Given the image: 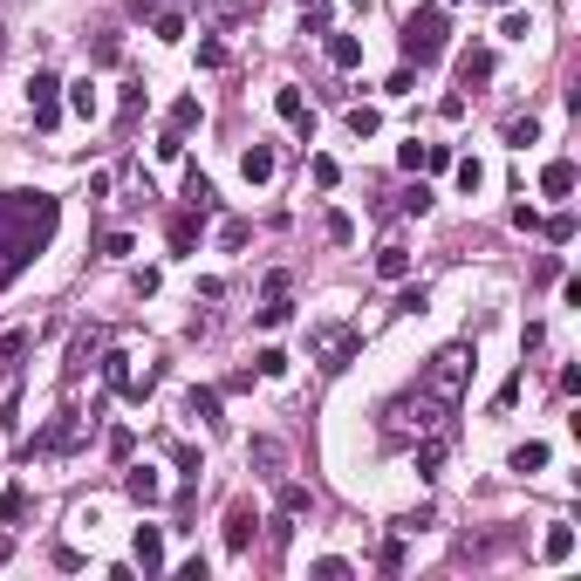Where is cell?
<instances>
[{
	"label": "cell",
	"instance_id": "cell-41",
	"mask_svg": "<svg viewBox=\"0 0 581 581\" xmlns=\"http://www.w3.org/2000/svg\"><path fill=\"white\" fill-rule=\"evenodd\" d=\"M520 390H527V369H513V376L500 383V411H513V404H520Z\"/></svg>",
	"mask_w": 581,
	"mask_h": 581
},
{
	"label": "cell",
	"instance_id": "cell-12",
	"mask_svg": "<svg viewBox=\"0 0 581 581\" xmlns=\"http://www.w3.org/2000/svg\"><path fill=\"white\" fill-rule=\"evenodd\" d=\"M540 561H548V567H567V561H575V527H567V520H554L548 534H540Z\"/></svg>",
	"mask_w": 581,
	"mask_h": 581
},
{
	"label": "cell",
	"instance_id": "cell-55",
	"mask_svg": "<svg viewBox=\"0 0 581 581\" xmlns=\"http://www.w3.org/2000/svg\"><path fill=\"white\" fill-rule=\"evenodd\" d=\"M438 7H459V0H438Z\"/></svg>",
	"mask_w": 581,
	"mask_h": 581
},
{
	"label": "cell",
	"instance_id": "cell-2",
	"mask_svg": "<svg viewBox=\"0 0 581 581\" xmlns=\"http://www.w3.org/2000/svg\"><path fill=\"white\" fill-rule=\"evenodd\" d=\"M444 411H452V404H438V397H424V390H411V397H397V404H383V411H376V438L390 444V452H404L411 438L438 431Z\"/></svg>",
	"mask_w": 581,
	"mask_h": 581
},
{
	"label": "cell",
	"instance_id": "cell-7",
	"mask_svg": "<svg viewBox=\"0 0 581 581\" xmlns=\"http://www.w3.org/2000/svg\"><path fill=\"white\" fill-rule=\"evenodd\" d=\"M28 110H34V130H55V117H62V76L55 69H34L28 76Z\"/></svg>",
	"mask_w": 581,
	"mask_h": 581
},
{
	"label": "cell",
	"instance_id": "cell-27",
	"mask_svg": "<svg viewBox=\"0 0 581 581\" xmlns=\"http://www.w3.org/2000/svg\"><path fill=\"white\" fill-rule=\"evenodd\" d=\"M185 411L199 417V424H219V390H192V397H185Z\"/></svg>",
	"mask_w": 581,
	"mask_h": 581
},
{
	"label": "cell",
	"instance_id": "cell-20",
	"mask_svg": "<svg viewBox=\"0 0 581 581\" xmlns=\"http://www.w3.org/2000/svg\"><path fill=\"white\" fill-rule=\"evenodd\" d=\"M130 548H138L144 567H165V527H138V540H130Z\"/></svg>",
	"mask_w": 581,
	"mask_h": 581
},
{
	"label": "cell",
	"instance_id": "cell-53",
	"mask_svg": "<svg viewBox=\"0 0 581 581\" xmlns=\"http://www.w3.org/2000/svg\"><path fill=\"white\" fill-rule=\"evenodd\" d=\"M219 246H246V219H226V226H219Z\"/></svg>",
	"mask_w": 581,
	"mask_h": 581
},
{
	"label": "cell",
	"instance_id": "cell-1",
	"mask_svg": "<svg viewBox=\"0 0 581 581\" xmlns=\"http://www.w3.org/2000/svg\"><path fill=\"white\" fill-rule=\"evenodd\" d=\"M62 226L55 192H0V288H14Z\"/></svg>",
	"mask_w": 581,
	"mask_h": 581
},
{
	"label": "cell",
	"instance_id": "cell-21",
	"mask_svg": "<svg viewBox=\"0 0 581 581\" xmlns=\"http://www.w3.org/2000/svg\"><path fill=\"white\" fill-rule=\"evenodd\" d=\"M246 459L261 465V472H281V465H288V444H281V438H253V452H246Z\"/></svg>",
	"mask_w": 581,
	"mask_h": 581
},
{
	"label": "cell",
	"instance_id": "cell-46",
	"mask_svg": "<svg viewBox=\"0 0 581 581\" xmlns=\"http://www.w3.org/2000/svg\"><path fill=\"white\" fill-rule=\"evenodd\" d=\"M548 240H554V246L575 240V213H554V219H548Z\"/></svg>",
	"mask_w": 581,
	"mask_h": 581
},
{
	"label": "cell",
	"instance_id": "cell-47",
	"mask_svg": "<svg viewBox=\"0 0 581 581\" xmlns=\"http://www.w3.org/2000/svg\"><path fill=\"white\" fill-rule=\"evenodd\" d=\"M404 213H417V219L431 213V185H411V192H404Z\"/></svg>",
	"mask_w": 581,
	"mask_h": 581
},
{
	"label": "cell",
	"instance_id": "cell-50",
	"mask_svg": "<svg viewBox=\"0 0 581 581\" xmlns=\"http://www.w3.org/2000/svg\"><path fill=\"white\" fill-rule=\"evenodd\" d=\"M267 534H274V548H288V540H294V513H274V520H267Z\"/></svg>",
	"mask_w": 581,
	"mask_h": 581
},
{
	"label": "cell",
	"instance_id": "cell-40",
	"mask_svg": "<svg viewBox=\"0 0 581 581\" xmlns=\"http://www.w3.org/2000/svg\"><path fill=\"white\" fill-rule=\"evenodd\" d=\"M69 110H76V117H96V82H76V90H69Z\"/></svg>",
	"mask_w": 581,
	"mask_h": 581
},
{
	"label": "cell",
	"instance_id": "cell-26",
	"mask_svg": "<svg viewBox=\"0 0 581 581\" xmlns=\"http://www.w3.org/2000/svg\"><path fill=\"white\" fill-rule=\"evenodd\" d=\"M192 240H199V213H178L171 219V253H192Z\"/></svg>",
	"mask_w": 581,
	"mask_h": 581
},
{
	"label": "cell",
	"instance_id": "cell-30",
	"mask_svg": "<svg viewBox=\"0 0 581 581\" xmlns=\"http://www.w3.org/2000/svg\"><path fill=\"white\" fill-rule=\"evenodd\" d=\"M28 342H34V329H7V336H0V363H21Z\"/></svg>",
	"mask_w": 581,
	"mask_h": 581
},
{
	"label": "cell",
	"instance_id": "cell-14",
	"mask_svg": "<svg viewBox=\"0 0 581 581\" xmlns=\"http://www.w3.org/2000/svg\"><path fill=\"white\" fill-rule=\"evenodd\" d=\"M376 281H411V246H404V240H383L376 246Z\"/></svg>",
	"mask_w": 581,
	"mask_h": 581
},
{
	"label": "cell",
	"instance_id": "cell-9",
	"mask_svg": "<svg viewBox=\"0 0 581 581\" xmlns=\"http://www.w3.org/2000/svg\"><path fill=\"white\" fill-rule=\"evenodd\" d=\"M103 356V329H82L76 342H69V363H62V383H82V369Z\"/></svg>",
	"mask_w": 581,
	"mask_h": 581
},
{
	"label": "cell",
	"instance_id": "cell-54",
	"mask_svg": "<svg viewBox=\"0 0 581 581\" xmlns=\"http://www.w3.org/2000/svg\"><path fill=\"white\" fill-rule=\"evenodd\" d=\"M7 554H14V540H7V534H0V567H7Z\"/></svg>",
	"mask_w": 581,
	"mask_h": 581
},
{
	"label": "cell",
	"instance_id": "cell-10",
	"mask_svg": "<svg viewBox=\"0 0 581 581\" xmlns=\"http://www.w3.org/2000/svg\"><path fill=\"white\" fill-rule=\"evenodd\" d=\"M253 527H261V520H253V506L233 500V506H226V554H246V548H253Z\"/></svg>",
	"mask_w": 581,
	"mask_h": 581
},
{
	"label": "cell",
	"instance_id": "cell-8",
	"mask_svg": "<svg viewBox=\"0 0 581 581\" xmlns=\"http://www.w3.org/2000/svg\"><path fill=\"white\" fill-rule=\"evenodd\" d=\"M404 452H411L417 479H438V472H444V452H452V438H444V424H438V431H424V438H411Z\"/></svg>",
	"mask_w": 581,
	"mask_h": 581
},
{
	"label": "cell",
	"instance_id": "cell-51",
	"mask_svg": "<svg viewBox=\"0 0 581 581\" xmlns=\"http://www.w3.org/2000/svg\"><path fill=\"white\" fill-rule=\"evenodd\" d=\"M138 452V431H110V459H130Z\"/></svg>",
	"mask_w": 581,
	"mask_h": 581
},
{
	"label": "cell",
	"instance_id": "cell-37",
	"mask_svg": "<svg viewBox=\"0 0 581 581\" xmlns=\"http://www.w3.org/2000/svg\"><path fill=\"white\" fill-rule=\"evenodd\" d=\"M308 575H315V581H349V561H342V554H321Z\"/></svg>",
	"mask_w": 581,
	"mask_h": 581
},
{
	"label": "cell",
	"instance_id": "cell-13",
	"mask_svg": "<svg viewBox=\"0 0 581 581\" xmlns=\"http://www.w3.org/2000/svg\"><path fill=\"white\" fill-rule=\"evenodd\" d=\"M274 117H281V123H294L301 138L315 130V117H308V103H301V90H294V82H281V90H274Z\"/></svg>",
	"mask_w": 581,
	"mask_h": 581
},
{
	"label": "cell",
	"instance_id": "cell-23",
	"mask_svg": "<svg viewBox=\"0 0 581 581\" xmlns=\"http://www.w3.org/2000/svg\"><path fill=\"white\" fill-rule=\"evenodd\" d=\"M329 62H336V69H356V62H363V42H356V34H329Z\"/></svg>",
	"mask_w": 581,
	"mask_h": 581
},
{
	"label": "cell",
	"instance_id": "cell-42",
	"mask_svg": "<svg viewBox=\"0 0 581 581\" xmlns=\"http://www.w3.org/2000/svg\"><path fill=\"white\" fill-rule=\"evenodd\" d=\"M199 69H226V42H213V34H205V42H199Z\"/></svg>",
	"mask_w": 581,
	"mask_h": 581
},
{
	"label": "cell",
	"instance_id": "cell-6",
	"mask_svg": "<svg viewBox=\"0 0 581 581\" xmlns=\"http://www.w3.org/2000/svg\"><path fill=\"white\" fill-rule=\"evenodd\" d=\"M308 349H315V363L329 369V376H342V369L363 356V329H315V336H308Z\"/></svg>",
	"mask_w": 581,
	"mask_h": 581
},
{
	"label": "cell",
	"instance_id": "cell-5",
	"mask_svg": "<svg viewBox=\"0 0 581 581\" xmlns=\"http://www.w3.org/2000/svg\"><path fill=\"white\" fill-rule=\"evenodd\" d=\"M90 424H96V417H82L76 404H62V411L48 417V431L28 444V459H48V452H76V444L90 438Z\"/></svg>",
	"mask_w": 581,
	"mask_h": 581
},
{
	"label": "cell",
	"instance_id": "cell-38",
	"mask_svg": "<svg viewBox=\"0 0 581 581\" xmlns=\"http://www.w3.org/2000/svg\"><path fill=\"white\" fill-rule=\"evenodd\" d=\"M253 363H261V376H288V369H294V356H288V349H261Z\"/></svg>",
	"mask_w": 581,
	"mask_h": 581
},
{
	"label": "cell",
	"instance_id": "cell-19",
	"mask_svg": "<svg viewBox=\"0 0 581 581\" xmlns=\"http://www.w3.org/2000/svg\"><path fill=\"white\" fill-rule=\"evenodd\" d=\"M459 76H465V90H472V82H492V48H465Z\"/></svg>",
	"mask_w": 581,
	"mask_h": 581
},
{
	"label": "cell",
	"instance_id": "cell-49",
	"mask_svg": "<svg viewBox=\"0 0 581 581\" xmlns=\"http://www.w3.org/2000/svg\"><path fill=\"white\" fill-rule=\"evenodd\" d=\"M424 301H431L424 288H404V294H397V315H424Z\"/></svg>",
	"mask_w": 581,
	"mask_h": 581
},
{
	"label": "cell",
	"instance_id": "cell-3",
	"mask_svg": "<svg viewBox=\"0 0 581 581\" xmlns=\"http://www.w3.org/2000/svg\"><path fill=\"white\" fill-rule=\"evenodd\" d=\"M465 376H472V342H444V349L424 363L417 390H424V397H438V404H459V397H465Z\"/></svg>",
	"mask_w": 581,
	"mask_h": 581
},
{
	"label": "cell",
	"instance_id": "cell-18",
	"mask_svg": "<svg viewBox=\"0 0 581 581\" xmlns=\"http://www.w3.org/2000/svg\"><path fill=\"white\" fill-rule=\"evenodd\" d=\"M540 192H548V199H567V192H575V165H567V157H554V165L540 171Z\"/></svg>",
	"mask_w": 581,
	"mask_h": 581
},
{
	"label": "cell",
	"instance_id": "cell-45",
	"mask_svg": "<svg viewBox=\"0 0 581 581\" xmlns=\"http://www.w3.org/2000/svg\"><path fill=\"white\" fill-rule=\"evenodd\" d=\"M329 240L349 246V240H356V219H349V213H329Z\"/></svg>",
	"mask_w": 581,
	"mask_h": 581
},
{
	"label": "cell",
	"instance_id": "cell-15",
	"mask_svg": "<svg viewBox=\"0 0 581 581\" xmlns=\"http://www.w3.org/2000/svg\"><path fill=\"white\" fill-rule=\"evenodd\" d=\"M123 492H130L138 506H157V500H165V479H157L151 465H130V472H123Z\"/></svg>",
	"mask_w": 581,
	"mask_h": 581
},
{
	"label": "cell",
	"instance_id": "cell-56",
	"mask_svg": "<svg viewBox=\"0 0 581 581\" xmlns=\"http://www.w3.org/2000/svg\"><path fill=\"white\" fill-rule=\"evenodd\" d=\"M301 7H321V0H301Z\"/></svg>",
	"mask_w": 581,
	"mask_h": 581
},
{
	"label": "cell",
	"instance_id": "cell-33",
	"mask_svg": "<svg viewBox=\"0 0 581 581\" xmlns=\"http://www.w3.org/2000/svg\"><path fill=\"white\" fill-rule=\"evenodd\" d=\"M452 171H459V192H479V185H486V165H479V157H452Z\"/></svg>",
	"mask_w": 581,
	"mask_h": 581
},
{
	"label": "cell",
	"instance_id": "cell-39",
	"mask_svg": "<svg viewBox=\"0 0 581 581\" xmlns=\"http://www.w3.org/2000/svg\"><path fill=\"white\" fill-rule=\"evenodd\" d=\"M171 465H178L185 479H199V472H205V465H199V452H192V444H178V438H171Z\"/></svg>",
	"mask_w": 581,
	"mask_h": 581
},
{
	"label": "cell",
	"instance_id": "cell-11",
	"mask_svg": "<svg viewBox=\"0 0 581 581\" xmlns=\"http://www.w3.org/2000/svg\"><path fill=\"white\" fill-rule=\"evenodd\" d=\"M0 424L21 431V363H0Z\"/></svg>",
	"mask_w": 581,
	"mask_h": 581
},
{
	"label": "cell",
	"instance_id": "cell-17",
	"mask_svg": "<svg viewBox=\"0 0 581 581\" xmlns=\"http://www.w3.org/2000/svg\"><path fill=\"white\" fill-rule=\"evenodd\" d=\"M240 178L246 185H267V178H274V144H246V151H240Z\"/></svg>",
	"mask_w": 581,
	"mask_h": 581
},
{
	"label": "cell",
	"instance_id": "cell-29",
	"mask_svg": "<svg viewBox=\"0 0 581 581\" xmlns=\"http://www.w3.org/2000/svg\"><path fill=\"white\" fill-rule=\"evenodd\" d=\"M506 144H513V151H527V144H540V123H534V117H513V123H506Z\"/></svg>",
	"mask_w": 581,
	"mask_h": 581
},
{
	"label": "cell",
	"instance_id": "cell-31",
	"mask_svg": "<svg viewBox=\"0 0 581 581\" xmlns=\"http://www.w3.org/2000/svg\"><path fill=\"white\" fill-rule=\"evenodd\" d=\"M281 513H294V520L308 513V486L301 479H281Z\"/></svg>",
	"mask_w": 581,
	"mask_h": 581
},
{
	"label": "cell",
	"instance_id": "cell-16",
	"mask_svg": "<svg viewBox=\"0 0 581 581\" xmlns=\"http://www.w3.org/2000/svg\"><path fill=\"white\" fill-rule=\"evenodd\" d=\"M185 205H192V213H219V192H213V178H205V171L199 165H192V171H185Z\"/></svg>",
	"mask_w": 581,
	"mask_h": 581
},
{
	"label": "cell",
	"instance_id": "cell-44",
	"mask_svg": "<svg viewBox=\"0 0 581 581\" xmlns=\"http://www.w3.org/2000/svg\"><path fill=\"white\" fill-rule=\"evenodd\" d=\"M417 171H452V144H424V165Z\"/></svg>",
	"mask_w": 581,
	"mask_h": 581
},
{
	"label": "cell",
	"instance_id": "cell-52",
	"mask_svg": "<svg viewBox=\"0 0 581 581\" xmlns=\"http://www.w3.org/2000/svg\"><path fill=\"white\" fill-rule=\"evenodd\" d=\"M376 567H390V575H397V567H404V540H383V554H376Z\"/></svg>",
	"mask_w": 581,
	"mask_h": 581
},
{
	"label": "cell",
	"instance_id": "cell-34",
	"mask_svg": "<svg viewBox=\"0 0 581 581\" xmlns=\"http://www.w3.org/2000/svg\"><path fill=\"white\" fill-rule=\"evenodd\" d=\"M199 117H205V110H199V96H178V103H171V130H192Z\"/></svg>",
	"mask_w": 581,
	"mask_h": 581
},
{
	"label": "cell",
	"instance_id": "cell-32",
	"mask_svg": "<svg viewBox=\"0 0 581 581\" xmlns=\"http://www.w3.org/2000/svg\"><path fill=\"white\" fill-rule=\"evenodd\" d=\"M342 123H349L356 138H376V130H383V117H376V110H369V103H356V110H349V117H342Z\"/></svg>",
	"mask_w": 581,
	"mask_h": 581
},
{
	"label": "cell",
	"instance_id": "cell-25",
	"mask_svg": "<svg viewBox=\"0 0 581 581\" xmlns=\"http://www.w3.org/2000/svg\"><path fill=\"white\" fill-rule=\"evenodd\" d=\"M288 315H294V301H288V294H274V301H261V308H253V321H261V329H288Z\"/></svg>",
	"mask_w": 581,
	"mask_h": 581
},
{
	"label": "cell",
	"instance_id": "cell-28",
	"mask_svg": "<svg viewBox=\"0 0 581 581\" xmlns=\"http://www.w3.org/2000/svg\"><path fill=\"white\" fill-rule=\"evenodd\" d=\"M308 178H315L321 192H336V185H342V165H336V157H308Z\"/></svg>",
	"mask_w": 581,
	"mask_h": 581
},
{
	"label": "cell",
	"instance_id": "cell-36",
	"mask_svg": "<svg viewBox=\"0 0 581 581\" xmlns=\"http://www.w3.org/2000/svg\"><path fill=\"white\" fill-rule=\"evenodd\" d=\"M21 513H28V486H7V500H0V520L21 527Z\"/></svg>",
	"mask_w": 581,
	"mask_h": 581
},
{
	"label": "cell",
	"instance_id": "cell-22",
	"mask_svg": "<svg viewBox=\"0 0 581 581\" xmlns=\"http://www.w3.org/2000/svg\"><path fill=\"white\" fill-rule=\"evenodd\" d=\"M548 459H554L548 444H540V438H527V444H520V452H513V459H506V465H513V472H540V465H548Z\"/></svg>",
	"mask_w": 581,
	"mask_h": 581
},
{
	"label": "cell",
	"instance_id": "cell-57",
	"mask_svg": "<svg viewBox=\"0 0 581 581\" xmlns=\"http://www.w3.org/2000/svg\"><path fill=\"white\" fill-rule=\"evenodd\" d=\"M500 7H513V0H500Z\"/></svg>",
	"mask_w": 581,
	"mask_h": 581
},
{
	"label": "cell",
	"instance_id": "cell-35",
	"mask_svg": "<svg viewBox=\"0 0 581 581\" xmlns=\"http://www.w3.org/2000/svg\"><path fill=\"white\" fill-rule=\"evenodd\" d=\"M96 253H103V261H123V253H138V240H130V233H103V246H96Z\"/></svg>",
	"mask_w": 581,
	"mask_h": 581
},
{
	"label": "cell",
	"instance_id": "cell-4",
	"mask_svg": "<svg viewBox=\"0 0 581 581\" xmlns=\"http://www.w3.org/2000/svg\"><path fill=\"white\" fill-rule=\"evenodd\" d=\"M444 48H452V21H444V7H417V14H404V62H438Z\"/></svg>",
	"mask_w": 581,
	"mask_h": 581
},
{
	"label": "cell",
	"instance_id": "cell-48",
	"mask_svg": "<svg viewBox=\"0 0 581 581\" xmlns=\"http://www.w3.org/2000/svg\"><path fill=\"white\" fill-rule=\"evenodd\" d=\"M500 34H506V42H527V34H534V21H527V14H506Z\"/></svg>",
	"mask_w": 581,
	"mask_h": 581
},
{
	"label": "cell",
	"instance_id": "cell-24",
	"mask_svg": "<svg viewBox=\"0 0 581 581\" xmlns=\"http://www.w3.org/2000/svg\"><path fill=\"white\" fill-rule=\"evenodd\" d=\"M151 28H157V42H185V14L178 7H151Z\"/></svg>",
	"mask_w": 581,
	"mask_h": 581
},
{
	"label": "cell",
	"instance_id": "cell-43",
	"mask_svg": "<svg viewBox=\"0 0 581 581\" xmlns=\"http://www.w3.org/2000/svg\"><path fill=\"white\" fill-rule=\"evenodd\" d=\"M157 157H165V165H178V157H185V130H165V138H157Z\"/></svg>",
	"mask_w": 581,
	"mask_h": 581
}]
</instances>
